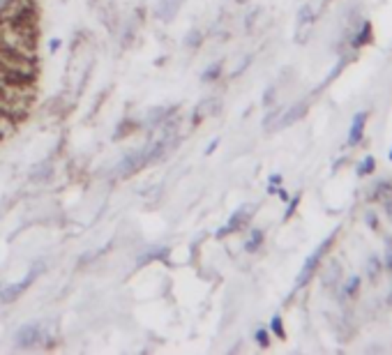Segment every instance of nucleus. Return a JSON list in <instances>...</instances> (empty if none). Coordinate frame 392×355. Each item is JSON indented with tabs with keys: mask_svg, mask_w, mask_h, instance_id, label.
I'll use <instances>...</instances> for the list:
<instances>
[{
	"mask_svg": "<svg viewBox=\"0 0 392 355\" xmlns=\"http://www.w3.org/2000/svg\"><path fill=\"white\" fill-rule=\"evenodd\" d=\"M171 148V136H161V139H155V141H148L146 146L136 148V150L127 153L125 157L120 159V164H118V173H120L122 178L125 176H132L143 166H148L151 161H157L164 157V153Z\"/></svg>",
	"mask_w": 392,
	"mask_h": 355,
	"instance_id": "1",
	"label": "nucleus"
},
{
	"mask_svg": "<svg viewBox=\"0 0 392 355\" xmlns=\"http://www.w3.org/2000/svg\"><path fill=\"white\" fill-rule=\"evenodd\" d=\"M51 337V330H49V323L42 321H33L21 326L14 332V346L16 348H35V346H44L47 339Z\"/></svg>",
	"mask_w": 392,
	"mask_h": 355,
	"instance_id": "2",
	"label": "nucleus"
},
{
	"mask_svg": "<svg viewBox=\"0 0 392 355\" xmlns=\"http://www.w3.org/2000/svg\"><path fill=\"white\" fill-rule=\"evenodd\" d=\"M42 270H44V265H35L33 270H30L28 275L23 277V279H18V282H12V284H0V300H3V302H14L16 298L21 295L23 291H26L28 286L35 282L37 275H40Z\"/></svg>",
	"mask_w": 392,
	"mask_h": 355,
	"instance_id": "3",
	"label": "nucleus"
},
{
	"mask_svg": "<svg viewBox=\"0 0 392 355\" xmlns=\"http://www.w3.org/2000/svg\"><path fill=\"white\" fill-rule=\"evenodd\" d=\"M252 215H254V205H240V208L228 217V222L224 224V228H220V233L217 235L224 238V235H231L235 231H240V228H245L247 224H250Z\"/></svg>",
	"mask_w": 392,
	"mask_h": 355,
	"instance_id": "4",
	"label": "nucleus"
},
{
	"mask_svg": "<svg viewBox=\"0 0 392 355\" xmlns=\"http://www.w3.org/2000/svg\"><path fill=\"white\" fill-rule=\"evenodd\" d=\"M332 238H335V235H330L328 240H323L321 245H319V249H314V254H312V257H309L307 261H304V265H302L300 275H298V289L307 284V282H309V277L314 275V270H316V267H319V261L323 259V254H326L328 249H330V242H332Z\"/></svg>",
	"mask_w": 392,
	"mask_h": 355,
	"instance_id": "5",
	"label": "nucleus"
},
{
	"mask_svg": "<svg viewBox=\"0 0 392 355\" xmlns=\"http://www.w3.org/2000/svg\"><path fill=\"white\" fill-rule=\"evenodd\" d=\"M365 124H367V114H365V111H360V114H356V118H353V122H351V132H348V146H358V143L363 141Z\"/></svg>",
	"mask_w": 392,
	"mask_h": 355,
	"instance_id": "6",
	"label": "nucleus"
},
{
	"mask_svg": "<svg viewBox=\"0 0 392 355\" xmlns=\"http://www.w3.org/2000/svg\"><path fill=\"white\" fill-rule=\"evenodd\" d=\"M14 127H16L14 114H12V111H8V109L0 107V143H3L12 132H14Z\"/></svg>",
	"mask_w": 392,
	"mask_h": 355,
	"instance_id": "7",
	"label": "nucleus"
},
{
	"mask_svg": "<svg viewBox=\"0 0 392 355\" xmlns=\"http://www.w3.org/2000/svg\"><path fill=\"white\" fill-rule=\"evenodd\" d=\"M180 3H183V0H159V5H157V16L161 18V21H171V18L178 14Z\"/></svg>",
	"mask_w": 392,
	"mask_h": 355,
	"instance_id": "8",
	"label": "nucleus"
},
{
	"mask_svg": "<svg viewBox=\"0 0 392 355\" xmlns=\"http://www.w3.org/2000/svg\"><path fill=\"white\" fill-rule=\"evenodd\" d=\"M263 238H265V235H263L261 228H252L250 235H247V240H245V252H250V254L259 252L261 245H263Z\"/></svg>",
	"mask_w": 392,
	"mask_h": 355,
	"instance_id": "9",
	"label": "nucleus"
},
{
	"mask_svg": "<svg viewBox=\"0 0 392 355\" xmlns=\"http://www.w3.org/2000/svg\"><path fill=\"white\" fill-rule=\"evenodd\" d=\"M21 5H26V0H0V18L14 14Z\"/></svg>",
	"mask_w": 392,
	"mask_h": 355,
	"instance_id": "10",
	"label": "nucleus"
},
{
	"mask_svg": "<svg viewBox=\"0 0 392 355\" xmlns=\"http://www.w3.org/2000/svg\"><path fill=\"white\" fill-rule=\"evenodd\" d=\"M304 104H296L293 109H289L286 111V118H282V120H279V127H286V124H291V122H296L298 118H302V114H304Z\"/></svg>",
	"mask_w": 392,
	"mask_h": 355,
	"instance_id": "11",
	"label": "nucleus"
},
{
	"mask_svg": "<svg viewBox=\"0 0 392 355\" xmlns=\"http://www.w3.org/2000/svg\"><path fill=\"white\" fill-rule=\"evenodd\" d=\"M220 72H222V62H213V65L201 74V79L203 81H215L217 77H220Z\"/></svg>",
	"mask_w": 392,
	"mask_h": 355,
	"instance_id": "12",
	"label": "nucleus"
},
{
	"mask_svg": "<svg viewBox=\"0 0 392 355\" xmlns=\"http://www.w3.org/2000/svg\"><path fill=\"white\" fill-rule=\"evenodd\" d=\"M164 254H166V249H164V247L155 249V252H153V249H151V252H148V254H146V257H141V265H146V263H148V261H157V259H161V257H164Z\"/></svg>",
	"mask_w": 392,
	"mask_h": 355,
	"instance_id": "13",
	"label": "nucleus"
},
{
	"mask_svg": "<svg viewBox=\"0 0 392 355\" xmlns=\"http://www.w3.org/2000/svg\"><path fill=\"white\" fill-rule=\"evenodd\" d=\"M374 166H376V161H374V157H365V161H363V166H360V176H365V173H371L374 171Z\"/></svg>",
	"mask_w": 392,
	"mask_h": 355,
	"instance_id": "14",
	"label": "nucleus"
},
{
	"mask_svg": "<svg viewBox=\"0 0 392 355\" xmlns=\"http://www.w3.org/2000/svg\"><path fill=\"white\" fill-rule=\"evenodd\" d=\"M270 330L277 334V337H284V326H282V319H279V316H275V319H272Z\"/></svg>",
	"mask_w": 392,
	"mask_h": 355,
	"instance_id": "15",
	"label": "nucleus"
},
{
	"mask_svg": "<svg viewBox=\"0 0 392 355\" xmlns=\"http://www.w3.org/2000/svg\"><path fill=\"white\" fill-rule=\"evenodd\" d=\"M257 344L259 346H267L270 339H267V330H257Z\"/></svg>",
	"mask_w": 392,
	"mask_h": 355,
	"instance_id": "16",
	"label": "nucleus"
},
{
	"mask_svg": "<svg viewBox=\"0 0 392 355\" xmlns=\"http://www.w3.org/2000/svg\"><path fill=\"white\" fill-rule=\"evenodd\" d=\"M279 180H282V178L275 176V178H270V183H279ZM270 192H279V189H277V187H270Z\"/></svg>",
	"mask_w": 392,
	"mask_h": 355,
	"instance_id": "17",
	"label": "nucleus"
},
{
	"mask_svg": "<svg viewBox=\"0 0 392 355\" xmlns=\"http://www.w3.org/2000/svg\"><path fill=\"white\" fill-rule=\"evenodd\" d=\"M388 267H390V270H392V247L388 249Z\"/></svg>",
	"mask_w": 392,
	"mask_h": 355,
	"instance_id": "18",
	"label": "nucleus"
},
{
	"mask_svg": "<svg viewBox=\"0 0 392 355\" xmlns=\"http://www.w3.org/2000/svg\"><path fill=\"white\" fill-rule=\"evenodd\" d=\"M390 159H392V153H390Z\"/></svg>",
	"mask_w": 392,
	"mask_h": 355,
	"instance_id": "19",
	"label": "nucleus"
}]
</instances>
